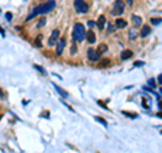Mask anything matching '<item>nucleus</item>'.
I'll return each mask as SVG.
<instances>
[{
    "instance_id": "3",
    "label": "nucleus",
    "mask_w": 162,
    "mask_h": 153,
    "mask_svg": "<svg viewBox=\"0 0 162 153\" xmlns=\"http://www.w3.org/2000/svg\"><path fill=\"white\" fill-rule=\"evenodd\" d=\"M112 15L114 16H119L124 12V1L123 0H116L114 3V7H112Z\"/></svg>"
},
{
    "instance_id": "34",
    "label": "nucleus",
    "mask_w": 162,
    "mask_h": 153,
    "mask_svg": "<svg viewBox=\"0 0 162 153\" xmlns=\"http://www.w3.org/2000/svg\"><path fill=\"white\" fill-rule=\"evenodd\" d=\"M161 133H162V132H161Z\"/></svg>"
},
{
    "instance_id": "13",
    "label": "nucleus",
    "mask_w": 162,
    "mask_h": 153,
    "mask_svg": "<svg viewBox=\"0 0 162 153\" xmlns=\"http://www.w3.org/2000/svg\"><path fill=\"white\" fill-rule=\"evenodd\" d=\"M132 22H134V26L135 27H138V26H141L142 25V18L141 16H138V15H132Z\"/></svg>"
},
{
    "instance_id": "21",
    "label": "nucleus",
    "mask_w": 162,
    "mask_h": 153,
    "mask_svg": "<svg viewBox=\"0 0 162 153\" xmlns=\"http://www.w3.org/2000/svg\"><path fill=\"white\" fill-rule=\"evenodd\" d=\"M40 38H42V37H38V38H37L35 39V46H38V47H40V46H42V43H40Z\"/></svg>"
},
{
    "instance_id": "33",
    "label": "nucleus",
    "mask_w": 162,
    "mask_h": 153,
    "mask_svg": "<svg viewBox=\"0 0 162 153\" xmlns=\"http://www.w3.org/2000/svg\"><path fill=\"white\" fill-rule=\"evenodd\" d=\"M159 92H161V94H162V88H161V90H159Z\"/></svg>"
},
{
    "instance_id": "24",
    "label": "nucleus",
    "mask_w": 162,
    "mask_h": 153,
    "mask_svg": "<svg viewBox=\"0 0 162 153\" xmlns=\"http://www.w3.org/2000/svg\"><path fill=\"white\" fill-rule=\"evenodd\" d=\"M88 26H89V27H95V26H96V22H93V21H88Z\"/></svg>"
},
{
    "instance_id": "10",
    "label": "nucleus",
    "mask_w": 162,
    "mask_h": 153,
    "mask_svg": "<svg viewBox=\"0 0 162 153\" xmlns=\"http://www.w3.org/2000/svg\"><path fill=\"white\" fill-rule=\"evenodd\" d=\"M151 33V29H150V26H143L142 27V31H141V37H143V38H146L149 34Z\"/></svg>"
},
{
    "instance_id": "27",
    "label": "nucleus",
    "mask_w": 162,
    "mask_h": 153,
    "mask_svg": "<svg viewBox=\"0 0 162 153\" xmlns=\"http://www.w3.org/2000/svg\"><path fill=\"white\" fill-rule=\"evenodd\" d=\"M126 3L128 5H132V4H134V0H126Z\"/></svg>"
},
{
    "instance_id": "29",
    "label": "nucleus",
    "mask_w": 162,
    "mask_h": 153,
    "mask_svg": "<svg viewBox=\"0 0 162 153\" xmlns=\"http://www.w3.org/2000/svg\"><path fill=\"white\" fill-rule=\"evenodd\" d=\"M5 18H7L8 21H11V19H12V15H11V14H5Z\"/></svg>"
},
{
    "instance_id": "23",
    "label": "nucleus",
    "mask_w": 162,
    "mask_h": 153,
    "mask_svg": "<svg viewBox=\"0 0 162 153\" xmlns=\"http://www.w3.org/2000/svg\"><path fill=\"white\" fill-rule=\"evenodd\" d=\"M34 66H35V69H38V71H39V72H42L43 75H46V72H45V69H43V68H40L39 65H34Z\"/></svg>"
},
{
    "instance_id": "25",
    "label": "nucleus",
    "mask_w": 162,
    "mask_h": 153,
    "mask_svg": "<svg viewBox=\"0 0 162 153\" xmlns=\"http://www.w3.org/2000/svg\"><path fill=\"white\" fill-rule=\"evenodd\" d=\"M149 86H150V87H155V82H154V79H150V80H149Z\"/></svg>"
},
{
    "instance_id": "11",
    "label": "nucleus",
    "mask_w": 162,
    "mask_h": 153,
    "mask_svg": "<svg viewBox=\"0 0 162 153\" xmlns=\"http://www.w3.org/2000/svg\"><path fill=\"white\" fill-rule=\"evenodd\" d=\"M122 60H128V58H131L132 57V51L128 50V49H126V50L122 51Z\"/></svg>"
},
{
    "instance_id": "14",
    "label": "nucleus",
    "mask_w": 162,
    "mask_h": 153,
    "mask_svg": "<svg viewBox=\"0 0 162 153\" xmlns=\"http://www.w3.org/2000/svg\"><path fill=\"white\" fill-rule=\"evenodd\" d=\"M104 25H106V18L101 15L100 18H99V21H97V26H99V29H100V30H103Z\"/></svg>"
},
{
    "instance_id": "9",
    "label": "nucleus",
    "mask_w": 162,
    "mask_h": 153,
    "mask_svg": "<svg viewBox=\"0 0 162 153\" xmlns=\"http://www.w3.org/2000/svg\"><path fill=\"white\" fill-rule=\"evenodd\" d=\"M86 39H88V42L89 43H95V41H96V35H95V33L93 31H86Z\"/></svg>"
},
{
    "instance_id": "20",
    "label": "nucleus",
    "mask_w": 162,
    "mask_h": 153,
    "mask_svg": "<svg viewBox=\"0 0 162 153\" xmlns=\"http://www.w3.org/2000/svg\"><path fill=\"white\" fill-rule=\"evenodd\" d=\"M45 23H46V19H45V18H42V19L39 21V23L37 25V27H38V29H40L42 26H45Z\"/></svg>"
},
{
    "instance_id": "16",
    "label": "nucleus",
    "mask_w": 162,
    "mask_h": 153,
    "mask_svg": "<svg viewBox=\"0 0 162 153\" xmlns=\"http://www.w3.org/2000/svg\"><path fill=\"white\" fill-rule=\"evenodd\" d=\"M123 115H126V117H130V118H138V114H134V112H128V111H122Z\"/></svg>"
},
{
    "instance_id": "31",
    "label": "nucleus",
    "mask_w": 162,
    "mask_h": 153,
    "mask_svg": "<svg viewBox=\"0 0 162 153\" xmlns=\"http://www.w3.org/2000/svg\"><path fill=\"white\" fill-rule=\"evenodd\" d=\"M157 117H158V118H162V111H161V112H158Z\"/></svg>"
},
{
    "instance_id": "17",
    "label": "nucleus",
    "mask_w": 162,
    "mask_h": 153,
    "mask_svg": "<svg viewBox=\"0 0 162 153\" xmlns=\"http://www.w3.org/2000/svg\"><path fill=\"white\" fill-rule=\"evenodd\" d=\"M137 30H135V27H132L131 30H130V39H135L137 38Z\"/></svg>"
},
{
    "instance_id": "18",
    "label": "nucleus",
    "mask_w": 162,
    "mask_h": 153,
    "mask_svg": "<svg viewBox=\"0 0 162 153\" xmlns=\"http://www.w3.org/2000/svg\"><path fill=\"white\" fill-rule=\"evenodd\" d=\"M107 49H108V47H107V45H104V43H101V45L99 46V51H100V53H103V51H107Z\"/></svg>"
},
{
    "instance_id": "19",
    "label": "nucleus",
    "mask_w": 162,
    "mask_h": 153,
    "mask_svg": "<svg viewBox=\"0 0 162 153\" xmlns=\"http://www.w3.org/2000/svg\"><path fill=\"white\" fill-rule=\"evenodd\" d=\"M161 22H162V19H161V18H157V19L154 18V19H151V23H153V25H155V26H157V25H159Z\"/></svg>"
},
{
    "instance_id": "32",
    "label": "nucleus",
    "mask_w": 162,
    "mask_h": 153,
    "mask_svg": "<svg viewBox=\"0 0 162 153\" xmlns=\"http://www.w3.org/2000/svg\"><path fill=\"white\" fill-rule=\"evenodd\" d=\"M1 94H3V91H1V88H0V95H1Z\"/></svg>"
},
{
    "instance_id": "15",
    "label": "nucleus",
    "mask_w": 162,
    "mask_h": 153,
    "mask_svg": "<svg viewBox=\"0 0 162 153\" xmlns=\"http://www.w3.org/2000/svg\"><path fill=\"white\" fill-rule=\"evenodd\" d=\"M111 65V60H108V58H104V60H101L100 61V66H104V68H107V66Z\"/></svg>"
},
{
    "instance_id": "2",
    "label": "nucleus",
    "mask_w": 162,
    "mask_h": 153,
    "mask_svg": "<svg viewBox=\"0 0 162 153\" xmlns=\"http://www.w3.org/2000/svg\"><path fill=\"white\" fill-rule=\"evenodd\" d=\"M85 37H86V31L84 25L82 23H76L74 27H73V38L77 42H82L85 39Z\"/></svg>"
},
{
    "instance_id": "30",
    "label": "nucleus",
    "mask_w": 162,
    "mask_h": 153,
    "mask_svg": "<svg viewBox=\"0 0 162 153\" xmlns=\"http://www.w3.org/2000/svg\"><path fill=\"white\" fill-rule=\"evenodd\" d=\"M158 107L161 108V111H162V100H158Z\"/></svg>"
},
{
    "instance_id": "26",
    "label": "nucleus",
    "mask_w": 162,
    "mask_h": 153,
    "mask_svg": "<svg viewBox=\"0 0 162 153\" xmlns=\"http://www.w3.org/2000/svg\"><path fill=\"white\" fill-rule=\"evenodd\" d=\"M134 65H135V66H143V65H145V62H143V61H135Z\"/></svg>"
},
{
    "instance_id": "6",
    "label": "nucleus",
    "mask_w": 162,
    "mask_h": 153,
    "mask_svg": "<svg viewBox=\"0 0 162 153\" xmlns=\"http://www.w3.org/2000/svg\"><path fill=\"white\" fill-rule=\"evenodd\" d=\"M58 38H60V30H54L53 33H51L50 38H49V46H54L58 42Z\"/></svg>"
},
{
    "instance_id": "28",
    "label": "nucleus",
    "mask_w": 162,
    "mask_h": 153,
    "mask_svg": "<svg viewBox=\"0 0 162 153\" xmlns=\"http://www.w3.org/2000/svg\"><path fill=\"white\" fill-rule=\"evenodd\" d=\"M158 83H159V84L162 86V73L159 75V76H158Z\"/></svg>"
},
{
    "instance_id": "8",
    "label": "nucleus",
    "mask_w": 162,
    "mask_h": 153,
    "mask_svg": "<svg viewBox=\"0 0 162 153\" xmlns=\"http://www.w3.org/2000/svg\"><path fill=\"white\" fill-rule=\"evenodd\" d=\"M53 87L56 88V91L58 92V94H60V95H61L62 98H64V99H66V98H69V94H68V92H66L65 90H62L61 87H58L57 84H53Z\"/></svg>"
},
{
    "instance_id": "1",
    "label": "nucleus",
    "mask_w": 162,
    "mask_h": 153,
    "mask_svg": "<svg viewBox=\"0 0 162 153\" xmlns=\"http://www.w3.org/2000/svg\"><path fill=\"white\" fill-rule=\"evenodd\" d=\"M56 8V1L54 0H47V1H45V3H42V4L37 5V7H34L33 10H31V12L27 15V18H26V21H31L33 18H35L37 15H42V14H47V12H50V11H53Z\"/></svg>"
},
{
    "instance_id": "7",
    "label": "nucleus",
    "mask_w": 162,
    "mask_h": 153,
    "mask_svg": "<svg viewBox=\"0 0 162 153\" xmlns=\"http://www.w3.org/2000/svg\"><path fill=\"white\" fill-rule=\"evenodd\" d=\"M64 47H65V38H60L58 42H57V49H56V53L60 56L62 54V51H64Z\"/></svg>"
},
{
    "instance_id": "12",
    "label": "nucleus",
    "mask_w": 162,
    "mask_h": 153,
    "mask_svg": "<svg viewBox=\"0 0 162 153\" xmlns=\"http://www.w3.org/2000/svg\"><path fill=\"white\" fill-rule=\"evenodd\" d=\"M115 26H116L118 29H124L127 26V22L124 21V19H118V21L115 22Z\"/></svg>"
},
{
    "instance_id": "5",
    "label": "nucleus",
    "mask_w": 162,
    "mask_h": 153,
    "mask_svg": "<svg viewBox=\"0 0 162 153\" xmlns=\"http://www.w3.org/2000/svg\"><path fill=\"white\" fill-rule=\"evenodd\" d=\"M88 60L92 62H96L100 60V54H99V51H96L95 49H92V47H89L88 49Z\"/></svg>"
},
{
    "instance_id": "4",
    "label": "nucleus",
    "mask_w": 162,
    "mask_h": 153,
    "mask_svg": "<svg viewBox=\"0 0 162 153\" xmlns=\"http://www.w3.org/2000/svg\"><path fill=\"white\" fill-rule=\"evenodd\" d=\"M74 8H76L77 12H81V14H86L89 7L84 0H74Z\"/></svg>"
},
{
    "instance_id": "22",
    "label": "nucleus",
    "mask_w": 162,
    "mask_h": 153,
    "mask_svg": "<svg viewBox=\"0 0 162 153\" xmlns=\"http://www.w3.org/2000/svg\"><path fill=\"white\" fill-rule=\"evenodd\" d=\"M95 119H96V121H99V122H100V123H103L104 126H107V122H106V121H104V119H101L100 117H96V118H95Z\"/></svg>"
}]
</instances>
